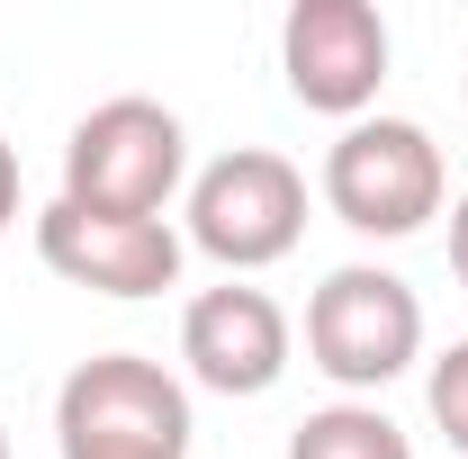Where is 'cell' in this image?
Here are the masks:
<instances>
[{"mask_svg": "<svg viewBox=\"0 0 468 459\" xmlns=\"http://www.w3.org/2000/svg\"><path fill=\"white\" fill-rule=\"evenodd\" d=\"M63 459H189V397L135 351H100L55 397Z\"/></svg>", "mask_w": 468, "mask_h": 459, "instance_id": "6da1fadb", "label": "cell"}, {"mask_svg": "<svg viewBox=\"0 0 468 459\" xmlns=\"http://www.w3.org/2000/svg\"><path fill=\"white\" fill-rule=\"evenodd\" d=\"M180 180V117L144 91L100 100L63 144V198L90 217H163Z\"/></svg>", "mask_w": 468, "mask_h": 459, "instance_id": "7a4b0ae2", "label": "cell"}, {"mask_svg": "<svg viewBox=\"0 0 468 459\" xmlns=\"http://www.w3.org/2000/svg\"><path fill=\"white\" fill-rule=\"evenodd\" d=\"M324 198L351 234H414L441 208V154L414 117H360L324 154Z\"/></svg>", "mask_w": 468, "mask_h": 459, "instance_id": "3957f363", "label": "cell"}, {"mask_svg": "<svg viewBox=\"0 0 468 459\" xmlns=\"http://www.w3.org/2000/svg\"><path fill=\"white\" fill-rule=\"evenodd\" d=\"M306 226V180L289 154H261V144H234L226 163H207L189 189V234L198 252H217L226 271H261L280 262Z\"/></svg>", "mask_w": 468, "mask_h": 459, "instance_id": "277c9868", "label": "cell"}, {"mask_svg": "<svg viewBox=\"0 0 468 459\" xmlns=\"http://www.w3.org/2000/svg\"><path fill=\"white\" fill-rule=\"evenodd\" d=\"M414 343H423V306H414V288L397 280V271L351 262V271H334V280L315 288V306H306V351H315V369L343 379V388H388L414 360Z\"/></svg>", "mask_w": 468, "mask_h": 459, "instance_id": "5b68a950", "label": "cell"}, {"mask_svg": "<svg viewBox=\"0 0 468 459\" xmlns=\"http://www.w3.org/2000/svg\"><path fill=\"white\" fill-rule=\"evenodd\" d=\"M280 63H289V91L306 109L351 117L388 81V18L369 0H297L280 27Z\"/></svg>", "mask_w": 468, "mask_h": 459, "instance_id": "8992f818", "label": "cell"}, {"mask_svg": "<svg viewBox=\"0 0 468 459\" xmlns=\"http://www.w3.org/2000/svg\"><path fill=\"white\" fill-rule=\"evenodd\" d=\"M37 252H46V271H63L72 288H100V297H154L180 280V234L163 217H90L72 198L37 217Z\"/></svg>", "mask_w": 468, "mask_h": 459, "instance_id": "52a82bcc", "label": "cell"}, {"mask_svg": "<svg viewBox=\"0 0 468 459\" xmlns=\"http://www.w3.org/2000/svg\"><path fill=\"white\" fill-rule=\"evenodd\" d=\"M180 360L198 369V388L217 397H261L289 369V315L261 288H207L180 315Z\"/></svg>", "mask_w": 468, "mask_h": 459, "instance_id": "ba28073f", "label": "cell"}, {"mask_svg": "<svg viewBox=\"0 0 468 459\" xmlns=\"http://www.w3.org/2000/svg\"><path fill=\"white\" fill-rule=\"evenodd\" d=\"M289 459H414V451L378 405H324L289 432Z\"/></svg>", "mask_w": 468, "mask_h": 459, "instance_id": "9c48e42d", "label": "cell"}, {"mask_svg": "<svg viewBox=\"0 0 468 459\" xmlns=\"http://www.w3.org/2000/svg\"><path fill=\"white\" fill-rule=\"evenodd\" d=\"M432 423L451 432V451H468V343L432 360Z\"/></svg>", "mask_w": 468, "mask_h": 459, "instance_id": "30bf717a", "label": "cell"}, {"mask_svg": "<svg viewBox=\"0 0 468 459\" xmlns=\"http://www.w3.org/2000/svg\"><path fill=\"white\" fill-rule=\"evenodd\" d=\"M9 217H18V154L0 144V226H9Z\"/></svg>", "mask_w": 468, "mask_h": 459, "instance_id": "8fae6325", "label": "cell"}, {"mask_svg": "<svg viewBox=\"0 0 468 459\" xmlns=\"http://www.w3.org/2000/svg\"><path fill=\"white\" fill-rule=\"evenodd\" d=\"M451 271H460V280H468V198H460V208H451Z\"/></svg>", "mask_w": 468, "mask_h": 459, "instance_id": "7c38bea8", "label": "cell"}, {"mask_svg": "<svg viewBox=\"0 0 468 459\" xmlns=\"http://www.w3.org/2000/svg\"><path fill=\"white\" fill-rule=\"evenodd\" d=\"M0 459H9V442H0Z\"/></svg>", "mask_w": 468, "mask_h": 459, "instance_id": "4fadbf2b", "label": "cell"}]
</instances>
